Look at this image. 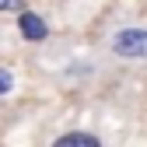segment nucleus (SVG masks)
<instances>
[{"label": "nucleus", "mask_w": 147, "mask_h": 147, "mask_svg": "<svg viewBox=\"0 0 147 147\" xmlns=\"http://www.w3.org/2000/svg\"><path fill=\"white\" fill-rule=\"evenodd\" d=\"M18 32H21L28 42H42L46 35H49V25H46V18H42V14L25 11V14H18Z\"/></svg>", "instance_id": "2"}, {"label": "nucleus", "mask_w": 147, "mask_h": 147, "mask_svg": "<svg viewBox=\"0 0 147 147\" xmlns=\"http://www.w3.org/2000/svg\"><path fill=\"white\" fill-rule=\"evenodd\" d=\"M112 53L119 60H147V28L126 25L112 35Z\"/></svg>", "instance_id": "1"}, {"label": "nucleus", "mask_w": 147, "mask_h": 147, "mask_svg": "<svg viewBox=\"0 0 147 147\" xmlns=\"http://www.w3.org/2000/svg\"><path fill=\"white\" fill-rule=\"evenodd\" d=\"M7 91H14V74L7 67H0V95H7Z\"/></svg>", "instance_id": "4"}, {"label": "nucleus", "mask_w": 147, "mask_h": 147, "mask_svg": "<svg viewBox=\"0 0 147 147\" xmlns=\"http://www.w3.org/2000/svg\"><path fill=\"white\" fill-rule=\"evenodd\" d=\"M53 147H102V140L95 133H84V130H70L63 137H56V144Z\"/></svg>", "instance_id": "3"}]
</instances>
